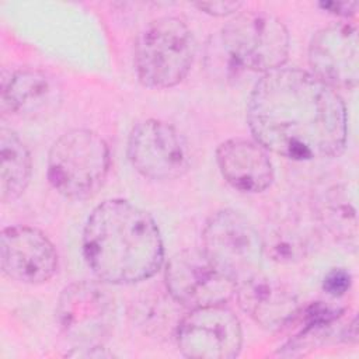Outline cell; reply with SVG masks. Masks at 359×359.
<instances>
[{"mask_svg": "<svg viewBox=\"0 0 359 359\" xmlns=\"http://www.w3.org/2000/svg\"><path fill=\"white\" fill-rule=\"evenodd\" d=\"M247 121L261 146L292 160L330 158L346 143L341 95L300 69L265 73L251 91Z\"/></svg>", "mask_w": 359, "mask_h": 359, "instance_id": "1", "label": "cell"}, {"mask_svg": "<svg viewBox=\"0 0 359 359\" xmlns=\"http://www.w3.org/2000/svg\"><path fill=\"white\" fill-rule=\"evenodd\" d=\"M83 254L97 278L130 285L153 276L163 265L164 247L153 217L125 199H108L88 216Z\"/></svg>", "mask_w": 359, "mask_h": 359, "instance_id": "2", "label": "cell"}, {"mask_svg": "<svg viewBox=\"0 0 359 359\" xmlns=\"http://www.w3.org/2000/svg\"><path fill=\"white\" fill-rule=\"evenodd\" d=\"M109 164V147L101 135L90 129H72L49 150L48 180L65 198L84 201L102 187Z\"/></svg>", "mask_w": 359, "mask_h": 359, "instance_id": "3", "label": "cell"}, {"mask_svg": "<svg viewBox=\"0 0 359 359\" xmlns=\"http://www.w3.org/2000/svg\"><path fill=\"white\" fill-rule=\"evenodd\" d=\"M196 42L188 25L177 17L151 21L135 45V69L139 80L151 88H168L185 79Z\"/></svg>", "mask_w": 359, "mask_h": 359, "instance_id": "4", "label": "cell"}, {"mask_svg": "<svg viewBox=\"0 0 359 359\" xmlns=\"http://www.w3.org/2000/svg\"><path fill=\"white\" fill-rule=\"evenodd\" d=\"M229 59L248 70L269 73L280 69L289 55V32L285 24L266 11L234 14L220 32Z\"/></svg>", "mask_w": 359, "mask_h": 359, "instance_id": "5", "label": "cell"}, {"mask_svg": "<svg viewBox=\"0 0 359 359\" xmlns=\"http://www.w3.org/2000/svg\"><path fill=\"white\" fill-rule=\"evenodd\" d=\"M202 251L236 283L259 273L264 241L241 213L223 209L213 213L202 231Z\"/></svg>", "mask_w": 359, "mask_h": 359, "instance_id": "6", "label": "cell"}, {"mask_svg": "<svg viewBox=\"0 0 359 359\" xmlns=\"http://www.w3.org/2000/svg\"><path fill=\"white\" fill-rule=\"evenodd\" d=\"M115 317L114 296L91 280L67 285L57 299L59 327L74 348L101 346L114 328Z\"/></svg>", "mask_w": 359, "mask_h": 359, "instance_id": "7", "label": "cell"}, {"mask_svg": "<svg viewBox=\"0 0 359 359\" xmlns=\"http://www.w3.org/2000/svg\"><path fill=\"white\" fill-rule=\"evenodd\" d=\"M168 294L189 310L227 303L237 283L216 268L205 252L184 250L174 254L164 269Z\"/></svg>", "mask_w": 359, "mask_h": 359, "instance_id": "8", "label": "cell"}, {"mask_svg": "<svg viewBox=\"0 0 359 359\" xmlns=\"http://www.w3.org/2000/svg\"><path fill=\"white\" fill-rule=\"evenodd\" d=\"M128 157L137 172L156 181L180 178L191 164L184 136L158 119H146L133 126L128 139Z\"/></svg>", "mask_w": 359, "mask_h": 359, "instance_id": "9", "label": "cell"}, {"mask_svg": "<svg viewBox=\"0 0 359 359\" xmlns=\"http://www.w3.org/2000/svg\"><path fill=\"white\" fill-rule=\"evenodd\" d=\"M178 349L188 358L231 359L243 346V330L237 316L224 304L192 309L177 330Z\"/></svg>", "mask_w": 359, "mask_h": 359, "instance_id": "10", "label": "cell"}, {"mask_svg": "<svg viewBox=\"0 0 359 359\" xmlns=\"http://www.w3.org/2000/svg\"><path fill=\"white\" fill-rule=\"evenodd\" d=\"M313 74L334 90H352L359 80L358 29L349 22H335L318 29L309 46Z\"/></svg>", "mask_w": 359, "mask_h": 359, "instance_id": "11", "label": "cell"}, {"mask_svg": "<svg viewBox=\"0 0 359 359\" xmlns=\"http://www.w3.org/2000/svg\"><path fill=\"white\" fill-rule=\"evenodd\" d=\"M0 261L6 276L20 283L48 282L57 271V252L38 229L10 226L0 236Z\"/></svg>", "mask_w": 359, "mask_h": 359, "instance_id": "12", "label": "cell"}, {"mask_svg": "<svg viewBox=\"0 0 359 359\" xmlns=\"http://www.w3.org/2000/svg\"><path fill=\"white\" fill-rule=\"evenodd\" d=\"M240 307L262 328L280 330L292 323L300 306L296 294L283 283L257 273L237 283Z\"/></svg>", "mask_w": 359, "mask_h": 359, "instance_id": "13", "label": "cell"}, {"mask_svg": "<svg viewBox=\"0 0 359 359\" xmlns=\"http://www.w3.org/2000/svg\"><path fill=\"white\" fill-rule=\"evenodd\" d=\"M216 161L223 178L241 192H262L273 181L268 150L257 140L234 137L220 143Z\"/></svg>", "mask_w": 359, "mask_h": 359, "instance_id": "14", "label": "cell"}, {"mask_svg": "<svg viewBox=\"0 0 359 359\" xmlns=\"http://www.w3.org/2000/svg\"><path fill=\"white\" fill-rule=\"evenodd\" d=\"M59 90L55 81L38 69L3 70L0 109L20 116H36L56 107Z\"/></svg>", "mask_w": 359, "mask_h": 359, "instance_id": "15", "label": "cell"}, {"mask_svg": "<svg viewBox=\"0 0 359 359\" xmlns=\"http://www.w3.org/2000/svg\"><path fill=\"white\" fill-rule=\"evenodd\" d=\"M264 252L278 262H294L307 255L314 243L313 224L297 212L279 215L262 237Z\"/></svg>", "mask_w": 359, "mask_h": 359, "instance_id": "16", "label": "cell"}, {"mask_svg": "<svg viewBox=\"0 0 359 359\" xmlns=\"http://www.w3.org/2000/svg\"><path fill=\"white\" fill-rule=\"evenodd\" d=\"M316 219L341 243L348 247L358 244L356 208L345 185H332L314 201Z\"/></svg>", "mask_w": 359, "mask_h": 359, "instance_id": "17", "label": "cell"}, {"mask_svg": "<svg viewBox=\"0 0 359 359\" xmlns=\"http://www.w3.org/2000/svg\"><path fill=\"white\" fill-rule=\"evenodd\" d=\"M0 198L13 202L20 198L31 178V154L18 135L3 126L0 130Z\"/></svg>", "mask_w": 359, "mask_h": 359, "instance_id": "18", "label": "cell"}, {"mask_svg": "<svg viewBox=\"0 0 359 359\" xmlns=\"http://www.w3.org/2000/svg\"><path fill=\"white\" fill-rule=\"evenodd\" d=\"M351 283H352V276L349 271L344 268H334L324 276L323 289L330 296L339 297L349 290Z\"/></svg>", "mask_w": 359, "mask_h": 359, "instance_id": "19", "label": "cell"}, {"mask_svg": "<svg viewBox=\"0 0 359 359\" xmlns=\"http://www.w3.org/2000/svg\"><path fill=\"white\" fill-rule=\"evenodd\" d=\"M195 6L203 13H208L210 15L226 17V15L236 14L243 4L238 1H203V3H196Z\"/></svg>", "mask_w": 359, "mask_h": 359, "instance_id": "20", "label": "cell"}, {"mask_svg": "<svg viewBox=\"0 0 359 359\" xmlns=\"http://www.w3.org/2000/svg\"><path fill=\"white\" fill-rule=\"evenodd\" d=\"M318 6L328 13H332L339 17H351L356 13L358 3L356 1H321Z\"/></svg>", "mask_w": 359, "mask_h": 359, "instance_id": "21", "label": "cell"}]
</instances>
